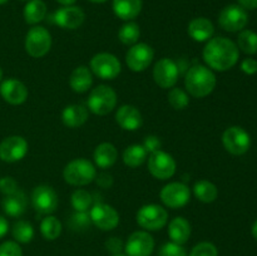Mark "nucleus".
I'll list each match as a JSON object with an SVG mask.
<instances>
[{
    "label": "nucleus",
    "mask_w": 257,
    "mask_h": 256,
    "mask_svg": "<svg viewBox=\"0 0 257 256\" xmlns=\"http://www.w3.org/2000/svg\"><path fill=\"white\" fill-rule=\"evenodd\" d=\"M25 52L32 58H42L48 54L52 48V35L47 28L34 25L28 30L24 42Z\"/></svg>",
    "instance_id": "5"
},
{
    "label": "nucleus",
    "mask_w": 257,
    "mask_h": 256,
    "mask_svg": "<svg viewBox=\"0 0 257 256\" xmlns=\"http://www.w3.org/2000/svg\"><path fill=\"white\" fill-rule=\"evenodd\" d=\"M58 195L53 187L48 185H40L33 190L32 205L40 215H52L58 207Z\"/></svg>",
    "instance_id": "13"
},
{
    "label": "nucleus",
    "mask_w": 257,
    "mask_h": 256,
    "mask_svg": "<svg viewBox=\"0 0 257 256\" xmlns=\"http://www.w3.org/2000/svg\"><path fill=\"white\" fill-rule=\"evenodd\" d=\"M29 145L22 136H9L0 142V160L8 163L22 161L27 156Z\"/></svg>",
    "instance_id": "16"
},
{
    "label": "nucleus",
    "mask_w": 257,
    "mask_h": 256,
    "mask_svg": "<svg viewBox=\"0 0 257 256\" xmlns=\"http://www.w3.org/2000/svg\"><path fill=\"white\" fill-rule=\"evenodd\" d=\"M238 5L242 7L245 10L257 9V0H237Z\"/></svg>",
    "instance_id": "46"
},
{
    "label": "nucleus",
    "mask_w": 257,
    "mask_h": 256,
    "mask_svg": "<svg viewBox=\"0 0 257 256\" xmlns=\"http://www.w3.org/2000/svg\"><path fill=\"white\" fill-rule=\"evenodd\" d=\"M136 221L146 231H158L167 225L168 212L163 206L148 203L137 211Z\"/></svg>",
    "instance_id": "6"
},
{
    "label": "nucleus",
    "mask_w": 257,
    "mask_h": 256,
    "mask_svg": "<svg viewBox=\"0 0 257 256\" xmlns=\"http://www.w3.org/2000/svg\"><path fill=\"white\" fill-rule=\"evenodd\" d=\"M168 103L176 110H182L190 104V94L182 88L173 87L168 92Z\"/></svg>",
    "instance_id": "36"
},
{
    "label": "nucleus",
    "mask_w": 257,
    "mask_h": 256,
    "mask_svg": "<svg viewBox=\"0 0 257 256\" xmlns=\"http://www.w3.org/2000/svg\"><path fill=\"white\" fill-rule=\"evenodd\" d=\"M28 206L27 196L22 190H18L17 192L8 195L3 198L2 207L4 212L10 217H19L25 212Z\"/></svg>",
    "instance_id": "25"
},
{
    "label": "nucleus",
    "mask_w": 257,
    "mask_h": 256,
    "mask_svg": "<svg viewBox=\"0 0 257 256\" xmlns=\"http://www.w3.org/2000/svg\"><path fill=\"white\" fill-rule=\"evenodd\" d=\"M217 79L212 69L196 64L187 70L185 77L186 92L193 98H205L213 92Z\"/></svg>",
    "instance_id": "2"
},
{
    "label": "nucleus",
    "mask_w": 257,
    "mask_h": 256,
    "mask_svg": "<svg viewBox=\"0 0 257 256\" xmlns=\"http://www.w3.org/2000/svg\"><path fill=\"white\" fill-rule=\"evenodd\" d=\"M155 58L152 47L146 43H136L125 54V63L132 72H143L147 69Z\"/></svg>",
    "instance_id": "15"
},
{
    "label": "nucleus",
    "mask_w": 257,
    "mask_h": 256,
    "mask_svg": "<svg viewBox=\"0 0 257 256\" xmlns=\"http://www.w3.org/2000/svg\"><path fill=\"white\" fill-rule=\"evenodd\" d=\"M90 70L103 80H113L120 74L122 64L112 53H97L90 59Z\"/></svg>",
    "instance_id": "7"
},
{
    "label": "nucleus",
    "mask_w": 257,
    "mask_h": 256,
    "mask_svg": "<svg viewBox=\"0 0 257 256\" xmlns=\"http://www.w3.org/2000/svg\"><path fill=\"white\" fill-rule=\"evenodd\" d=\"M69 85L73 92L85 93L93 85V73L85 65H79L72 72L69 77Z\"/></svg>",
    "instance_id": "26"
},
{
    "label": "nucleus",
    "mask_w": 257,
    "mask_h": 256,
    "mask_svg": "<svg viewBox=\"0 0 257 256\" xmlns=\"http://www.w3.org/2000/svg\"><path fill=\"white\" fill-rule=\"evenodd\" d=\"M70 203L74 208L75 212H88L93 206V196L87 190L78 188L72 193Z\"/></svg>",
    "instance_id": "33"
},
{
    "label": "nucleus",
    "mask_w": 257,
    "mask_h": 256,
    "mask_svg": "<svg viewBox=\"0 0 257 256\" xmlns=\"http://www.w3.org/2000/svg\"><path fill=\"white\" fill-rule=\"evenodd\" d=\"M59 4H62L63 7H67V5H73L77 0H57Z\"/></svg>",
    "instance_id": "48"
},
{
    "label": "nucleus",
    "mask_w": 257,
    "mask_h": 256,
    "mask_svg": "<svg viewBox=\"0 0 257 256\" xmlns=\"http://www.w3.org/2000/svg\"><path fill=\"white\" fill-rule=\"evenodd\" d=\"M241 70L248 75L256 74L257 73V60L253 58H246L241 63Z\"/></svg>",
    "instance_id": "44"
},
{
    "label": "nucleus",
    "mask_w": 257,
    "mask_h": 256,
    "mask_svg": "<svg viewBox=\"0 0 257 256\" xmlns=\"http://www.w3.org/2000/svg\"><path fill=\"white\" fill-rule=\"evenodd\" d=\"M89 2L97 3V4H100V3H105V2H107V0H89Z\"/></svg>",
    "instance_id": "50"
},
{
    "label": "nucleus",
    "mask_w": 257,
    "mask_h": 256,
    "mask_svg": "<svg viewBox=\"0 0 257 256\" xmlns=\"http://www.w3.org/2000/svg\"><path fill=\"white\" fill-rule=\"evenodd\" d=\"M187 33L195 42H208L215 33V27H213L212 22L207 18H195L188 24Z\"/></svg>",
    "instance_id": "21"
},
{
    "label": "nucleus",
    "mask_w": 257,
    "mask_h": 256,
    "mask_svg": "<svg viewBox=\"0 0 257 256\" xmlns=\"http://www.w3.org/2000/svg\"><path fill=\"white\" fill-rule=\"evenodd\" d=\"M237 48L238 50H242L243 53L248 55L256 54L257 53V33L253 30L243 29L238 34L237 38Z\"/></svg>",
    "instance_id": "35"
},
{
    "label": "nucleus",
    "mask_w": 257,
    "mask_h": 256,
    "mask_svg": "<svg viewBox=\"0 0 257 256\" xmlns=\"http://www.w3.org/2000/svg\"><path fill=\"white\" fill-rule=\"evenodd\" d=\"M142 146L151 155V153L161 150V147H162V142H161V140L157 137V136H147V137L145 138V142H143Z\"/></svg>",
    "instance_id": "43"
},
{
    "label": "nucleus",
    "mask_w": 257,
    "mask_h": 256,
    "mask_svg": "<svg viewBox=\"0 0 257 256\" xmlns=\"http://www.w3.org/2000/svg\"><path fill=\"white\" fill-rule=\"evenodd\" d=\"M54 23L62 29H78L84 23L85 14L82 8L75 5H67L54 13Z\"/></svg>",
    "instance_id": "18"
},
{
    "label": "nucleus",
    "mask_w": 257,
    "mask_h": 256,
    "mask_svg": "<svg viewBox=\"0 0 257 256\" xmlns=\"http://www.w3.org/2000/svg\"><path fill=\"white\" fill-rule=\"evenodd\" d=\"M112 256H127V255H125V253L120 252V253H114V255H112Z\"/></svg>",
    "instance_id": "51"
},
{
    "label": "nucleus",
    "mask_w": 257,
    "mask_h": 256,
    "mask_svg": "<svg viewBox=\"0 0 257 256\" xmlns=\"http://www.w3.org/2000/svg\"><path fill=\"white\" fill-rule=\"evenodd\" d=\"M155 250V238L148 231H135L124 243L127 256H151Z\"/></svg>",
    "instance_id": "17"
},
{
    "label": "nucleus",
    "mask_w": 257,
    "mask_h": 256,
    "mask_svg": "<svg viewBox=\"0 0 257 256\" xmlns=\"http://www.w3.org/2000/svg\"><path fill=\"white\" fill-rule=\"evenodd\" d=\"M88 118H89V109L82 104H69L62 112V120L68 128L82 127Z\"/></svg>",
    "instance_id": "22"
},
{
    "label": "nucleus",
    "mask_w": 257,
    "mask_h": 256,
    "mask_svg": "<svg viewBox=\"0 0 257 256\" xmlns=\"http://www.w3.org/2000/svg\"><path fill=\"white\" fill-rule=\"evenodd\" d=\"M27 2H29V0H27Z\"/></svg>",
    "instance_id": "54"
},
{
    "label": "nucleus",
    "mask_w": 257,
    "mask_h": 256,
    "mask_svg": "<svg viewBox=\"0 0 257 256\" xmlns=\"http://www.w3.org/2000/svg\"><path fill=\"white\" fill-rule=\"evenodd\" d=\"M93 158H94L95 166H98L102 170H107L117 162L118 151L112 143L103 142L95 147Z\"/></svg>",
    "instance_id": "27"
},
{
    "label": "nucleus",
    "mask_w": 257,
    "mask_h": 256,
    "mask_svg": "<svg viewBox=\"0 0 257 256\" xmlns=\"http://www.w3.org/2000/svg\"><path fill=\"white\" fill-rule=\"evenodd\" d=\"M148 152L142 145L128 146L123 152V162L131 168H137L146 162Z\"/></svg>",
    "instance_id": "30"
},
{
    "label": "nucleus",
    "mask_w": 257,
    "mask_h": 256,
    "mask_svg": "<svg viewBox=\"0 0 257 256\" xmlns=\"http://www.w3.org/2000/svg\"><path fill=\"white\" fill-rule=\"evenodd\" d=\"M161 201L168 208L185 207L191 200V190L183 182H170L163 186L160 192Z\"/></svg>",
    "instance_id": "11"
},
{
    "label": "nucleus",
    "mask_w": 257,
    "mask_h": 256,
    "mask_svg": "<svg viewBox=\"0 0 257 256\" xmlns=\"http://www.w3.org/2000/svg\"><path fill=\"white\" fill-rule=\"evenodd\" d=\"M248 23V14L242 7L231 4L223 8L218 15V24L223 30L230 33L241 32Z\"/></svg>",
    "instance_id": "10"
},
{
    "label": "nucleus",
    "mask_w": 257,
    "mask_h": 256,
    "mask_svg": "<svg viewBox=\"0 0 257 256\" xmlns=\"http://www.w3.org/2000/svg\"><path fill=\"white\" fill-rule=\"evenodd\" d=\"M143 0H113V12L119 19L131 22L142 12Z\"/></svg>",
    "instance_id": "24"
},
{
    "label": "nucleus",
    "mask_w": 257,
    "mask_h": 256,
    "mask_svg": "<svg viewBox=\"0 0 257 256\" xmlns=\"http://www.w3.org/2000/svg\"><path fill=\"white\" fill-rule=\"evenodd\" d=\"M19 190L18 187V182L10 176H7V177L0 178V192L4 193L5 196L12 195V193L17 192Z\"/></svg>",
    "instance_id": "41"
},
{
    "label": "nucleus",
    "mask_w": 257,
    "mask_h": 256,
    "mask_svg": "<svg viewBox=\"0 0 257 256\" xmlns=\"http://www.w3.org/2000/svg\"><path fill=\"white\" fill-rule=\"evenodd\" d=\"M202 57L207 67L217 72L231 69L240 58V50L231 39L225 37L211 38L203 48Z\"/></svg>",
    "instance_id": "1"
},
{
    "label": "nucleus",
    "mask_w": 257,
    "mask_h": 256,
    "mask_svg": "<svg viewBox=\"0 0 257 256\" xmlns=\"http://www.w3.org/2000/svg\"><path fill=\"white\" fill-rule=\"evenodd\" d=\"M0 95L9 104L19 105L28 99L29 92L24 83L14 78H9L3 80L0 84Z\"/></svg>",
    "instance_id": "19"
},
{
    "label": "nucleus",
    "mask_w": 257,
    "mask_h": 256,
    "mask_svg": "<svg viewBox=\"0 0 257 256\" xmlns=\"http://www.w3.org/2000/svg\"><path fill=\"white\" fill-rule=\"evenodd\" d=\"M0 256H23V250L17 241H5L0 245Z\"/></svg>",
    "instance_id": "40"
},
{
    "label": "nucleus",
    "mask_w": 257,
    "mask_h": 256,
    "mask_svg": "<svg viewBox=\"0 0 257 256\" xmlns=\"http://www.w3.org/2000/svg\"><path fill=\"white\" fill-rule=\"evenodd\" d=\"M92 225L89 212H75L69 220V226L73 231H85Z\"/></svg>",
    "instance_id": "37"
},
{
    "label": "nucleus",
    "mask_w": 257,
    "mask_h": 256,
    "mask_svg": "<svg viewBox=\"0 0 257 256\" xmlns=\"http://www.w3.org/2000/svg\"><path fill=\"white\" fill-rule=\"evenodd\" d=\"M191 232H192L191 223L182 216L172 218L168 223V236L172 242L178 243V245L187 242L191 237Z\"/></svg>",
    "instance_id": "23"
},
{
    "label": "nucleus",
    "mask_w": 257,
    "mask_h": 256,
    "mask_svg": "<svg viewBox=\"0 0 257 256\" xmlns=\"http://www.w3.org/2000/svg\"><path fill=\"white\" fill-rule=\"evenodd\" d=\"M8 231H9V222H8V220L4 216L0 215V238L4 237L8 233Z\"/></svg>",
    "instance_id": "47"
},
{
    "label": "nucleus",
    "mask_w": 257,
    "mask_h": 256,
    "mask_svg": "<svg viewBox=\"0 0 257 256\" xmlns=\"http://www.w3.org/2000/svg\"><path fill=\"white\" fill-rule=\"evenodd\" d=\"M117 93L112 87L100 84L93 88L88 97V109L97 115H105L112 112L117 105Z\"/></svg>",
    "instance_id": "4"
},
{
    "label": "nucleus",
    "mask_w": 257,
    "mask_h": 256,
    "mask_svg": "<svg viewBox=\"0 0 257 256\" xmlns=\"http://www.w3.org/2000/svg\"><path fill=\"white\" fill-rule=\"evenodd\" d=\"M140 37V25L136 22H133V20L124 23V24L119 28V30H118V39H119L120 43L124 45H131V47H132L136 43H138Z\"/></svg>",
    "instance_id": "32"
},
{
    "label": "nucleus",
    "mask_w": 257,
    "mask_h": 256,
    "mask_svg": "<svg viewBox=\"0 0 257 256\" xmlns=\"http://www.w3.org/2000/svg\"><path fill=\"white\" fill-rule=\"evenodd\" d=\"M95 181H97L98 186L102 188H109L113 185V177L109 173L102 172L99 175L95 176Z\"/></svg>",
    "instance_id": "45"
},
{
    "label": "nucleus",
    "mask_w": 257,
    "mask_h": 256,
    "mask_svg": "<svg viewBox=\"0 0 257 256\" xmlns=\"http://www.w3.org/2000/svg\"><path fill=\"white\" fill-rule=\"evenodd\" d=\"M176 168H177V163L175 158L165 151L158 150L151 153L148 157V171L157 180L165 181L173 177Z\"/></svg>",
    "instance_id": "9"
},
{
    "label": "nucleus",
    "mask_w": 257,
    "mask_h": 256,
    "mask_svg": "<svg viewBox=\"0 0 257 256\" xmlns=\"http://www.w3.org/2000/svg\"><path fill=\"white\" fill-rule=\"evenodd\" d=\"M5 3H8V0H0V5L5 4Z\"/></svg>",
    "instance_id": "53"
},
{
    "label": "nucleus",
    "mask_w": 257,
    "mask_h": 256,
    "mask_svg": "<svg viewBox=\"0 0 257 256\" xmlns=\"http://www.w3.org/2000/svg\"><path fill=\"white\" fill-rule=\"evenodd\" d=\"M92 223L103 231L114 230L119 225V213L107 203H94L89 210Z\"/></svg>",
    "instance_id": "14"
},
{
    "label": "nucleus",
    "mask_w": 257,
    "mask_h": 256,
    "mask_svg": "<svg viewBox=\"0 0 257 256\" xmlns=\"http://www.w3.org/2000/svg\"><path fill=\"white\" fill-rule=\"evenodd\" d=\"M97 168L87 158H75L63 170V178L72 186H85L95 180Z\"/></svg>",
    "instance_id": "3"
},
{
    "label": "nucleus",
    "mask_w": 257,
    "mask_h": 256,
    "mask_svg": "<svg viewBox=\"0 0 257 256\" xmlns=\"http://www.w3.org/2000/svg\"><path fill=\"white\" fill-rule=\"evenodd\" d=\"M62 222L55 216L48 215L40 222V233L45 240H57L62 233Z\"/></svg>",
    "instance_id": "31"
},
{
    "label": "nucleus",
    "mask_w": 257,
    "mask_h": 256,
    "mask_svg": "<svg viewBox=\"0 0 257 256\" xmlns=\"http://www.w3.org/2000/svg\"><path fill=\"white\" fill-rule=\"evenodd\" d=\"M24 20L29 25H37L40 22H43L47 15V5L43 0H29L25 4L24 12Z\"/></svg>",
    "instance_id": "28"
},
{
    "label": "nucleus",
    "mask_w": 257,
    "mask_h": 256,
    "mask_svg": "<svg viewBox=\"0 0 257 256\" xmlns=\"http://www.w3.org/2000/svg\"><path fill=\"white\" fill-rule=\"evenodd\" d=\"M115 122L122 130L133 132V131H137L142 127V113L135 105L123 104L118 108L117 113H115Z\"/></svg>",
    "instance_id": "20"
},
{
    "label": "nucleus",
    "mask_w": 257,
    "mask_h": 256,
    "mask_svg": "<svg viewBox=\"0 0 257 256\" xmlns=\"http://www.w3.org/2000/svg\"><path fill=\"white\" fill-rule=\"evenodd\" d=\"M158 256H187V251L183 247V245H178L170 241L161 246Z\"/></svg>",
    "instance_id": "39"
},
{
    "label": "nucleus",
    "mask_w": 257,
    "mask_h": 256,
    "mask_svg": "<svg viewBox=\"0 0 257 256\" xmlns=\"http://www.w3.org/2000/svg\"><path fill=\"white\" fill-rule=\"evenodd\" d=\"M153 79L158 87L163 89L173 88L178 82L180 69L175 60L171 58H161L153 67Z\"/></svg>",
    "instance_id": "12"
},
{
    "label": "nucleus",
    "mask_w": 257,
    "mask_h": 256,
    "mask_svg": "<svg viewBox=\"0 0 257 256\" xmlns=\"http://www.w3.org/2000/svg\"><path fill=\"white\" fill-rule=\"evenodd\" d=\"M222 145L233 156H242L250 150L251 137L247 131L240 125H231L223 132Z\"/></svg>",
    "instance_id": "8"
},
{
    "label": "nucleus",
    "mask_w": 257,
    "mask_h": 256,
    "mask_svg": "<svg viewBox=\"0 0 257 256\" xmlns=\"http://www.w3.org/2000/svg\"><path fill=\"white\" fill-rule=\"evenodd\" d=\"M2 79H3V69L0 68V82H2Z\"/></svg>",
    "instance_id": "52"
},
{
    "label": "nucleus",
    "mask_w": 257,
    "mask_h": 256,
    "mask_svg": "<svg viewBox=\"0 0 257 256\" xmlns=\"http://www.w3.org/2000/svg\"><path fill=\"white\" fill-rule=\"evenodd\" d=\"M193 193L196 198L203 203H211L216 201L218 196V188L213 182L207 180H200L193 186Z\"/></svg>",
    "instance_id": "29"
},
{
    "label": "nucleus",
    "mask_w": 257,
    "mask_h": 256,
    "mask_svg": "<svg viewBox=\"0 0 257 256\" xmlns=\"http://www.w3.org/2000/svg\"><path fill=\"white\" fill-rule=\"evenodd\" d=\"M190 256H218V250L215 243L202 241L195 245L191 250Z\"/></svg>",
    "instance_id": "38"
},
{
    "label": "nucleus",
    "mask_w": 257,
    "mask_h": 256,
    "mask_svg": "<svg viewBox=\"0 0 257 256\" xmlns=\"http://www.w3.org/2000/svg\"><path fill=\"white\" fill-rule=\"evenodd\" d=\"M251 232H252V236L255 237V240H257V220L253 222L252 228H251Z\"/></svg>",
    "instance_id": "49"
},
{
    "label": "nucleus",
    "mask_w": 257,
    "mask_h": 256,
    "mask_svg": "<svg viewBox=\"0 0 257 256\" xmlns=\"http://www.w3.org/2000/svg\"><path fill=\"white\" fill-rule=\"evenodd\" d=\"M12 235L18 243H29L34 237V227L28 221L19 220L13 225Z\"/></svg>",
    "instance_id": "34"
},
{
    "label": "nucleus",
    "mask_w": 257,
    "mask_h": 256,
    "mask_svg": "<svg viewBox=\"0 0 257 256\" xmlns=\"http://www.w3.org/2000/svg\"><path fill=\"white\" fill-rule=\"evenodd\" d=\"M105 248H107V251H109L112 255H114V253H120L124 250V242L122 241V238L113 236V237H109L105 241Z\"/></svg>",
    "instance_id": "42"
}]
</instances>
